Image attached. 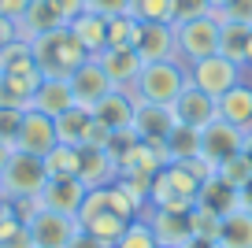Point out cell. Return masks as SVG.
Wrapping results in <instances>:
<instances>
[{
	"label": "cell",
	"instance_id": "6da1fadb",
	"mask_svg": "<svg viewBox=\"0 0 252 248\" xmlns=\"http://www.w3.org/2000/svg\"><path fill=\"white\" fill-rule=\"evenodd\" d=\"M33 45V60H37V70L45 78H71L82 63L89 60V52L82 48V41L74 37L71 26H56V30L41 33V37L30 41Z\"/></svg>",
	"mask_w": 252,
	"mask_h": 248
},
{
	"label": "cell",
	"instance_id": "7a4b0ae2",
	"mask_svg": "<svg viewBox=\"0 0 252 248\" xmlns=\"http://www.w3.org/2000/svg\"><path fill=\"white\" fill-rule=\"evenodd\" d=\"M204 182L189 171V163H163L152 178L149 189V208H163V211H189L200 196Z\"/></svg>",
	"mask_w": 252,
	"mask_h": 248
},
{
	"label": "cell",
	"instance_id": "3957f363",
	"mask_svg": "<svg viewBox=\"0 0 252 248\" xmlns=\"http://www.w3.org/2000/svg\"><path fill=\"white\" fill-rule=\"evenodd\" d=\"M186 82H189V67L182 60H159V63H145L130 93L145 104H174L178 93L186 89Z\"/></svg>",
	"mask_w": 252,
	"mask_h": 248
},
{
	"label": "cell",
	"instance_id": "277c9868",
	"mask_svg": "<svg viewBox=\"0 0 252 248\" xmlns=\"http://www.w3.org/2000/svg\"><path fill=\"white\" fill-rule=\"evenodd\" d=\"M45 182H48L45 159L11 148L8 163L0 167V196H4V200H37Z\"/></svg>",
	"mask_w": 252,
	"mask_h": 248
},
{
	"label": "cell",
	"instance_id": "5b68a950",
	"mask_svg": "<svg viewBox=\"0 0 252 248\" xmlns=\"http://www.w3.org/2000/svg\"><path fill=\"white\" fill-rule=\"evenodd\" d=\"M178 33V60L186 67L208 60V56L219 52V33H222V19L215 15H200V19H186V23H174Z\"/></svg>",
	"mask_w": 252,
	"mask_h": 248
},
{
	"label": "cell",
	"instance_id": "8992f818",
	"mask_svg": "<svg viewBox=\"0 0 252 248\" xmlns=\"http://www.w3.org/2000/svg\"><path fill=\"white\" fill-rule=\"evenodd\" d=\"M189 82H193L197 89H204L208 96L219 100L226 89H234L237 82H241V63H234V60H226L222 52H215V56H208V60H200V63L189 67Z\"/></svg>",
	"mask_w": 252,
	"mask_h": 248
},
{
	"label": "cell",
	"instance_id": "52a82bcc",
	"mask_svg": "<svg viewBox=\"0 0 252 248\" xmlns=\"http://www.w3.org/2000/svg\"><path fill=\"white\" fill-rule=\"evenodd\" d=\"M26 230H30V237H33L37 248H67L71 237L82 230V226H78L74 215H60V211L37 208L30 215V222H26Z\"/></svg>",
	"mask_w": 252,
	"mask_h": 248
},
{
	"label": "cell",
	"instance_id": "ba28073f",
	"mask_svg": "<svg viewBox=\"0 0 252 248\" xmlns=\"http://www.w3.org/2000/svg\"><path fill=\"white\" fill-rule=\"evenodd\" d=\"M134 52L141 56L145 63L178 60V33H174V23H141L137 26Z\"/></svg>",
	"mask_w": 252,
	"mask_h": 248
},
{
	"label": "cell",
	"instance_id": "9c48e42d",
	"mask_svg": "<svg viewBox=\"0 0 252 248\" xmlns=\"http://www.w3.org/2000/svg\"><path fill=\"white\" fill-rule=\"evenodd\" d=\"M56 145H60V137H56V119L26 108L23 111V126H19V137H15V148L19 152H30V155H48Z\"/></svg>",
	"mask_w": 252,
	"mask_h": 248
},
{
	"label": "cell",
	"instance_id": "30bf717a",
	"mask_svg": "<svg viewBox=\"0 0 252 248\" xmlns=\"http://www.w3.org/2000/svg\"><path fill=\"white\" fill-rule=\"evenodd\" d=\"M67 82H71L74 104H78V108H89V111H93V104H100L104 96L115 89V86H111V78L104 74V67L96 63V56H89V60L82 63V67L74 70Z\"/></svg>",
	"mask_w": 252,
	"mask_h": 248
},
{
	"label": "cell",
	"instance_id": "8fae6325",
	"mask_svg": "<svg viewBox=\"0 0 252 248\" xmlns=\"http://www.w3.org/2000/svg\"><path fill=\"white\" fill-rule=\"evenodd\" d=\"M241 141H245V133L237 130V126L222 123V119H212V123L200 130V155H204L212 167H219L222 159L241 152Z\"/></svg>",
	"mask_w": 252,
	"mask_h": 248
},
{
	"label": "cell",
	"instance_id": "7c38bea8",
	"mask_svg": "<svg viewBox=\"0 0 252 248\" xmlns=\"http://www.w3.org/2000/svg\"><path fill=\"white\" fill-rule=\"evenodd\" d=\"M86 193H89V189L82 186L78 178H48L45 189L37 193V208L78 218V208H82V200H86Z\"/></svg>",
	"mask_w": 252,
	"mask_h": 248
},
{
	"label": "cell",
	"instance_id": "4fadbf2b",
	"mask_svg": "<svg viewBox=\"0 0 252 248\" xmlns=\"http://www.w3.org/2000/svg\"><path fill=\"white\" fill-rule=\"evenodd\" d=\"M178 126L171 104H145L134 96V133L141 141H167V133Z\"/></svg>",
	"mask_w": 252,
	"mask_h": 248
},
{
	"label": "cell",
	"instance_id": "5bb4252c",
	"mask_svg": "<svg viewBox=\"0 0 252 248\" xmlns=\"http://www.w3.org/2000/svg\"><path fill=\"white\" fill-rule=\"evenodd\" d=\"M174 108V119L186 126H197V130H204L212 119H219V108H215V96H208L204 89H197L193 82H186V89L178 93V100L171 104Z\"/></svg>",
	"mask_w": 252,
	"mask_h": 248
},
{
	"label": "cell",
	"instance_id": "9a60e30c",
	"mask_svg": "<svg viewBox=\"0 0 252 248\" xmlns=\"http://www.w3.org/2000/svg\"><path fill=\"white\" fill-rule=\"evenodd\" d=\"M119 178V163L111 159L108 148H78V182L86 189H100V186H111Z\"/></svg>",
	"mask_w": 252,
	"mask_h": 248
},
{
	"label": "cell",
	"instance_id": "2e32d148",
	"mask_svg": "<svg viewBox=\"0 0 252 248\" xmlns=\"http://www.w3.org/2000/svg\"><path fill=\"white\" fill-rule=\"evenodd\" d=\"M93 119L104 130H134V93L130 89H111L100 104H93Z\"/></svg>",
	"mask_w": 252,
	"mask_h": 248
},
{
	"label": "cell",
	"instance_id": "e0dca14e",
	"mask_svg": "<svg viewBox=\"0 0 252 248\" xmlns=\"http://www.w3.org/2000/svg\"><path fill=\"white\" fill-rule=\"evenodd\" d=\"M96 63L104 67V74L111 78L115 89H130L137 82V74H141V67H145V60L134 48H104V52L96 56Z\"/></svg>",
	"mask_w": 252,
	"mask_h": 248
},
{
	"label": "cell",
	"instance_id": "ac0fdd59",
	"mask_svg": "<svg viewBox=\"0 0 252 248\" xmlns=\"http://www.w3.org/2000/svg\"><path fill=\"white\" fill-rule=\"evenodd\" d=\"M141 215L149 218V226H152V233H156V241H159V245H174V248H186L189 241H193V233H189V218H186V211L145 208Z\"/></svg>",
	"mask_w": 252,
	"mask_h": 248
},
{
	"label": "cell",
	"instance_id": "d6986e66",
	"mask_svg": "<svg viewBox=\"0 0 252 248\" xmlns=\"http://www.w3.org/2000/svg\"><path fill=\"white\" fill-rule=\"evenodd\" d=\"M215 108H219L222 123L237 126L241 133L252 130V86H249V82H237L234 89H226V93L215 100Z\"/></svg>",
	"mask_w": 252,
	"mask_h": 248
},
{
	"label": "cell",
	"instance_id": "ffe728a7",
	"mask_svg": "<svg viewBox=\"0 0 252 248\" xmlns=\"http://www.w3.org/2000/svg\"><path fill=\"white\" fill-rule=\"evenodd\" d=\"M33 111L41 115H52L60 119L67 108H74V93H71V82L67 78H41V86L33 89V100H30Z\"/></svg>",
	"mask_w": 252,
	"mask_h": 248
},
{
	"label": "cell",
	"instance_id": "44dd1931",
	"mask_svg": "<svg viewBox=\"0 0 252 248\" xmlns=\"http://www.w3.org/2000/svg\"><path fill=\"white\" fill-rule=\"evenodd\" d=\"M93 126H96L93 111L74 104V108H67L60 119H56V137H60V145L82 148V145H89V137H93Z\"/></svg>",
	"mask_w": 252,
	"mask_h": 248
},
{
	"label": "cell",
	"instance_id": "7402d4cb",
	"mask_svg": "<svg viewBox=\"0 0 252 248\" xmlns=\"http://www.w3.org/2000/svg\"><path fill=\"white\" fill-rule=\"evenodd\" d=\"M74 30V37L82 41V48H86L89 56H100L104 48H108V19L96 15V11H82L74 23H67Z\"/></svg>",
	"mask_w": 252,
	"mask_h": 248
},
{
	"label": "cell",
	"instance_id": "603a6c76",
	"mask_svg": "<svg viewBox=\"0 0 252 248\" xmlns=\"http://www.w3.org/2000/svg\"><path fill=\"white\" fill-rule=\"evenodd\" d=\"M56 26H63V19L52 11V4H48V0H33L30 8H26V15L15 23V30H19L23 41H33V37H41V33L56 30Z\"/></svg>",
	"mask_w": 252,
	"mask_h": 248
},
{
	"label": "cell",
	"instance_id": "cb8c5ba5",
	"mask_svg": "<svg viewBox=\"0 0 252 248\" xmlns=\"http://www.w3.org/2000/svg\"><path fill=\"white\" fill-rule=\"evenodd\" d=\"M219 52L226 60L249 67L252 60V26H241V23H222V33H219Z\"/></svg>",
	"mask_w": 252,
	"mask_h": 248
},
{
	"label": "cell",
	"instance_id": "d4e9b609",
	"mask_svg": "<svg viewBox=\"0 0 252 248\" xmlns=\"http://www.w3.org/2000/svg\"><path fill=\"white\" fill-rule=\"evenodd\" d=\"M219 245L222 248H252V215L241 208L226 211L219 226Z\"/></svg>",
	"mask_w": 252,
	"mask_h": 248
},
{
	"label": "cell",
	"instance_id": "484cf974",
	"mask_svg": "<svg viewBox=\"0 0 252 248\" xmlns=\"http://www.w3.org/2000/svg\"><path fill=\"white\" fill-rule=\"evenodd\" d=\"M197 155H200V130L178 123L167 133V159L171 163H189V159H197Z\"/></svg>",
	"mask_w": 252,
	"mask_h": 248
},
{
	"label": "cell",
	"instance_id": "4316f807",
	"mask_svg": "<svg viewBox=\"0 0 252 248\" xmlns=\"http://www.w3.org/2000/svg\"><path fill=\"white\" fill-rule=\"evenodd\" d=\"M33 70H37V60H33L30 41L15 37L0 48V74H33Z\"/></svg>",
	"mask_w": 252,
	"mask_h": 248
},
{
	"label": "cell",
	"instance_id": "83f0119b",
	"mask_svg": "<svg viewBox=\"0 0 252 248\" xmlns=\"http://www.w3.org/2000/svg\"><path fill=\"white\" fill-rule=\"evenodd\" d=\"M126 226H130V218L115 215V211H100V215L86 218V222H82V230H86L89 237H96L104 248H115V241L126 233Z\"/></svg>",
	"mask_w": 252,
	"mask_h": 248
},
{
	"label": "cell",
	"instance_id": "f1b7e54d",
	"mask_svg": "<svg viewBox=\"0 0 252 248\" xmlns=\"http://www.w3.org/2000/svg\"><path fill=\"white\" fill-rule=\"evenodd\" d=\"M189 218V233L193 237H208V241H219V226H222V211L208 208V204H193V208L186 211Z\"/></svg>",
	"mask_w": 252,
	"mask_h": 248
},
{
	"label": "cell",
	"instance_id": "f546056e",
	"mask_svg": "<svg viewBox=\"0 0 252 248\" xmlns=\"http://www.w3.org/2000/svg\"><path fill=\"white\" fill-rule=\"evenodd\" d=\"M45 159V171L48 178H78V148L71 145H56L48 155H41Z\"/></svg>",
	"mask_w": 252,
	"mask_h": 248
},
{
	"label": "cell",
	"instance_id": "4dcf8cb0",
	"mask_svg": "<svg viewBox=\"0 0 252 248\" xmlns=\"http://www.w3.org/2000/svg\"><path fill=\"white\" fill-rule=\"evenodd\" d=\"M215 178L222 182V186H230L237 193V189L245 186V182L252 178V159L245 152H237V155H230V159H222L219 167H215Z\"/></svg>",
	"mask_w": 252,
	"mask_h": 248
},
{
	"label": "cell",
	"instance_id": "1f68e13d",
	"mask_svg": "<svg viewBox=\"0 0 252 248\" xmlns=\"http://www.w3.org/2000/svg\"><path fill=\"white\" fill-rule=\"evenodd\" d=\"M126 15L137 23H174V0H130Z\"/></svg>",
	"mask_w": 252,
	"mask_h": 248
},
{
	"label": "cell",
	"instance_id": "d6a6232c",
	"mask_svg": "<svg viewBox=\"0 0 252 248\" xmlns=\"http://www.w3.org/2000/svg\"><path fill=\"white\" fill-rule=\"evenodd\" d=\"M197 200H200V204H208V208H215V211H222V215L237 208L234 189H230V186H222V182L215 178V174L204 182V186H200V196H197Z\"/></svg>",
	"mask_w": 252,
	"mask_h": 248
},
{
	"label": "cell",
	"instance_id": "836d02e7",
	"mask_svg": "<svg viewBox=\"0 0 252 248\" xmlns=\"http://www.w3.org/2000/svg\"><path fill=\"white\" fill-rule=\"evenodd\" d=\"M137 26L141 23L134 15H111L108 19V48H134Z\"/></svg>",
	"mask_w": 252,
	"mask_h": 248
},
{
	"label": "cell",
	"instance_id": "e575fe53",
	"mask_svg": "<svg viewBox=\"0 0 252 248\" xmlns=\"http://www.w3.org/2000/svg\"><path fill=\"white\" fill-rule=\"evenodd\" d=\"M115 248H159V241H156V233H152L149 218L137 215L134 222L126 226V233L115 241Z\"/></svg>",
	"mask_w": 252,
	"mask_h": 248
},
{
	"label": "cell",
	"instance_id": "d590c367",
	"mask_svg": "<svg viewBox=\"0 0 252 248\" xmlns=\"http://www.w3.org/2000/svg\"><path fill=\"white\" fill-rule=\"evenodd\" d=\"M19 126H23V108H0V141L15 148Z\"/></svg>",
	"mask_w": 252,
	"mask_h": 248
},
{
	"label": "cell",
	"instance_id": "8d00e7d4",
	"mask_svg": "<svg viewBox=\"0 0 252 248\" xmlns=\"http://www.w3.org/2000/svg\"><path fill=\"white\" fill-rule=\"evenodd\" d=\"M222 23H241V26H252V0H230L222 11H215Z\"/></svg>",
	"mask_w": 252,
	"mask_h": 248
},
{
	"label": "cell",
	"instance_id": "74e56055",
	"mask_svg": "<svg viewBox=\"0 0 252 248\" xmlns=\"http://www.w3.org/2000/svg\"><path fill=\"white\" fill-rule=\"evenodd\" d=\"M200 15H212V4H208V0H174V23L200 19Z\"/></svg>",
	"mask_w": 252,
	"mask_h": 248
},
{
	"label": "cell",
	"instance_id": "f35d334b",
	"mask_svg": "<svg viewBox=\"0 0 252 248\" xmlns=\"http://www.w3.org/2000/svg\"><path fill=\"white\" fill-rule=\"evenodd\" d=\"M130 0H86V11H96V15L111 19V15H126Z\"/></svg>",
	"mask_w": 252,
	"mask_h": 248
},
{
	"label": "cell",
	"instance_id": "ab89813d",
	"mask_svg": "<svg viewBox=\"0 0 252 248\" xmlns=\"http://www.w3.org/2000/svg\"><path fill=\"white\" fill-rule=\"evenodd\" d=\"M48 4H52V11L63 19V26H67V23H74V19H78L82 11H86V0H48Z\"/></svg>",
	"mask_w": 252,
	"mask_h": 248
},
{
	"label": "cell",
	"instance_id": "60d3db41",
	"mask_svg": "<svg viewBox=\"0 0 252 248\" xmlns=\"http://www.w3.org/2000/svg\"><path fill=\"white\" fill-rule=\"evenodd\" d=\"M33 0H0V15L11 19V23H19V19L26 15V8H30Z\"/></svg>",
	"mask_w": 252,
	"mask_h": 248
},
{
	"label": "cell",
	"instance_id": "b9f144b4",
	"mask_svg": "<svg viewBox=\"0 0 252 248\" xmlns=\"http://www.w3.org/2000/svg\"><path fill=\"white\" fill-rule=\"evenodd\" d=\"M234 196H237V208H241V211H249V215H252V178L245 182V186L237 189Z\"/></svg>",
	"mask_w": 252,
	"mask_h": 248
},
{
	"label": "cell",
	"instance_id": "7bdbcfd3",
	"mask_svg": "<svg viewBox=\"0 0 252 248\" xmlns=\"http://www.w3.org/2000/svg\"><path fill=\"white\" fill-rule=\"evenodd\" d=\"M67 248H104V245H100L96 237H89L86 230H78V233L71 237V245H67Z\"/></svg>",
	"mask_w": 252,
	"mask_h": 248
},
{
	"label": "cell",
	"instance_id": "ee69618b",
	"mask_svg": "<svg viewBox=\"0 0 252 248\" xmlns=\"http://www.w3.org/2000/svg\"><path fill=\"white\" fill-rule=\"evenodd\" d=\"M15 37H19L15 23H11V19H4V15H0V48L8 45V41H15Z\"/></svg>",
	"mask_w": 252,
	"mask_h": 248
},
{
	"label": "cell",
	"instance_id": "f6af8a7d",
	"mask_svg": "<svg viewBox=\"0 0 252 248\" xmlns=\"http://www.w3.org/2000/svg\"><path fill=\"white\" fill-rule=\"evenodd\" d=\"M186 248H222V245H219V241H208V237H193Z\"/></svg>",
	"mask_w": 252,
	"mask_h": 248
},
{
	"label": "cell",
	"instance_id": "bcb514c9",
	"mask_svg": "<svg viewBox=\"0 0 252 248\" xmlns=\"http://www.w3.org/2000/svg\"><path fill=\"white\" fill-rule=\"evenodd\" d=\"M4 218H11V200H4V196H0V222H4Z\"/></svg>",
	"mask_w": 252,
	"mask_h": 248
},
{
	"label": "cell",
	"instance_id": "7dc6e473",
	"mask_svg": "<svg viewBox=\"0 0 252 248\" xmlns=\"http://www.w3.org/2000/svg\"><path fill=\"white\" fill-rule=\"evenodd\" d=\"M241 152H245V155H249V159H252V130L245 133V141H241Z\"/></svg>",
	"mask_w": 252,
	"mask_h": 248
},
{
	"label": "cell",
	"instance_id": "c3c4849f",
	"mask_svg": "<svg viewBox=\"0 0 252 248\" xmlns=\"http://www.w3.org/2000/svg\"><path fill=\"white\" fill-rule=\"evenodd\" d=\"M8 155H11V145H4V141H0V167L8 163Z\"/></svg>",
	"mask_w": 252,
	"mask_h": 248
},
{
	"label": "cell",
	"instance_id": "681fc988",
	"mask_svg": "<svg viewBox=\"0 0 252 248\" xmlns=\"http://www.w3.org/2000/svg\"><path fill=\"white\" fill-rule=\"evenodd\" d=\"M208 4H212V11H222V8L230 4V0H208Z\"/></svg>",
	"mask_w": 252,
	"mask_h": 248
},
{
	"label": "cell",
	"instance_id": "f907efd6",
	"mask_svg": "<svg viewBox=\"0 0 252 248\" xmlns=\"http://www.w3.org/2000/svg\"><path fill=\"white\" fill-rule=\"evenodd\" d=\"M159 248H174V245H159Z\"/></svg>",
	"mask_w": 252,
	"mask_h": 248
}]
</instances>
